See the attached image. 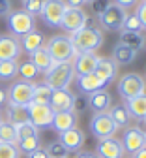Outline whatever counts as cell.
<instances>
[{"instance_id": "7", "label": "cell", "mask_w": 146, "mask_h": 158, "mask_svg": "<svg viewBox=\"0 0 146 158\" xmlns=\"http://www.w3.org/2000/svg\"><path fill=\"white\" fill-rule=\"evenodd\" d=\"M90 132L96 139H105V137H114L118 126L114 124L109 113H94L90 121Z\"/></svg>"}, {"instance_id": "24", "label": "cell", "mask_w": 146, "mask_h": 158, "mask_svg": "<svg viewBox=\"0 0 146 158\" xmlns=\"http://www.w3.org/2000/svg\"><path fill=\"white\" fill-rule=\"evenodd\" d=\"M137 51L129 49L128 45H124V44H116L112 47V60L120 66V64H133L135 62V58H137Z\"/></svg>"}, {"instance_id": "51", "label": "cell", "mask_w": 146, "mask_h": 158, "mask_svg": "<svg viewBox=\"0 0 146 158\" xmlns=\"http://www.w3.org/2000/svg\"><path fill=\"white\" fill-rule=\"evenodd\" d=\"M142 2H146V0H142Z\"/></svg>"}, {"instance_id": "13", "label": "cell", "mask_w": 146, "mask_h": 158, "mask_svg": "<svg viewBox=\"0 0 146 158\" xmlns=\"http://www.w3.org/2000/svg\"><path fill=\"white\" fill-rule=\"evenodd\" d=\"M85 21H86V13L79 10V8H66L64 11V17H62V23H60V28H64L66 32L73 34L77 30H81L85 27Z\"/></svg>"}, {"instance_id": "23", "label": "cell", "mask_w": 146, "mask_h": 158, "mask_svg": "<svg viewBox=\"0 0 146 158\" xmlns=\"http://www.w3.org/2000/svg\"><path fill=\"white\" fill-rule=\"evenodd\" d=\"M120 44H124V45H128L129 49L140 53L146 47V38H144L142 32H126V30H122V34H120Z\"/></svg>"}, {"instance_id": "11", "label": "cell", "mask_w": 146, "mask_h": 158, "mask_svg": "<svg viewBox=\"0 0 146 158\" xmlns=\"http://www.w3.org/2000/svg\"><path fill=\"white\" fill-rule=\"evenodd\" d=\"M120 141L124 145V151L129 154H135L137 151L146 147V132H142L139 126H129V128H126Z\"/></svg>"}, {"instance_id": "3", "label": "cell", "mask_w": 146, "mask_h": 158, "mask_svg": "<svg viewBox=\"0 0 146 158\" xmlns=\"http://www.w3.org/2000/svg\"><path fill=\"white\" fill-rule=\"evenodd\" d=\"M45 49L54 62H71L77 55L69 36H62V34L49 38L45 44Z\"/></svg>"}, {"instance_id": "50", "label": "cell", "mask_w": 146, "mask_h": 158, "mask_svg": "<svg viewBox=\"0 0 146 158\" xmlns=\"http://www.w3.org/2000/svg\"><path fill=\"white\" fill-rule=\"evenodd\" d=\"M0 123H2V118H0Z\"/></svg>"}, {"instance_id": "17", "label": "cell", "mask_w": 146, "mask_h": 158, "mask_svg": "<svg viewBox=\"0 0 146 158\" xmlns=\"http://www.w3.org/2000/svg\"><path fill=\"white\" fill-rule=\"evenodd\" d=\"M109 83L103 81V79L96 73H85V75H77V89L85 94H92L97 90H103Z\"/></svg>"}, {"instance_id": "47", "label": "cell", "mask_w": 146, "mask_h": 158, "mask_svg": "<svg viewBox=\"0 0 146 158\" xmlns=\"http://www.w3.org/2000/svg\"><path fill=\"white\" fill-rule=\"evenodd\" d=\"M131 158H146V147H142L140 151H137V152H135Z\"/></svg>"}, {"instance_id": "14", "label": "cell", "mask_w": 146, "mask_h": 158, "mask_svg": "<svg viewBox=\"0 0 146 158\" xmlns=\"http://www.w3.org/2000/svg\"><path fill=\"white\" fill-rule=\"evenodd\" d=\"M21 53L23 49H21L19 38L11 34H0V60H17Z\"/></svg>"}, {"instance_id": "44", "label": "cell", "mask_w": 146, "mask_h": 158, "mask_svg": "<svg viewBox=\"0 0 146 158\" xmlns=\"http://www.w3.org/2000/svg\"><path fill=\"white\" fill-rule=\"evenodd\" d=\"M64 4H66L68 8H79V10H81L86 2H85V0H64Z\"/></svg>"}, {"instance_id": "20", "label": "cell", "mask_w": 146, "mask_h": 158, "mask_svg": "<svg viewBox=\"0 0 146 158\" xmlns=\"http://www.w3.org/2000/svg\"><path fill=\"white\" fill-rule=\"evenodd\" d=\"M51 128H54L58 134L66 132V130H71V128H77V113H75V109L73 111H56L54 117H53Z\"/></svg>"}, {"instance_id": "8", "label": "cell", "mask_w": 146, "mask_h": 158, "mask_svg": "<svg viewBox=\"0 0 146 158\" xmlns=\"http://www.w3.org/2000/svg\"><path fill=\"white\" fill-rule=\"evenodd\" d=\"M26 111H28V121L37 128H51L53 124V117H54V111L51 109L49 104H36V102H30L26 106Z\"/></svg>"}, {"instance_id": "21", "label": "cell", "mask_w": 146, "mask_h": 158, "mask_svg": "<svg viewBox=\"0 0 146 158\" xmlns=\"http://www.w3.org/2000/svg\"><path fill=\"white\" fill-rule=\"evenodd\" d=\"M19 44H21V49L25 53L32 55V53H36L37 49H41L45 45V36L39 30H32V32L25 34L23 38H19Z\"/></svg>"}, {"instance_id": "5", "label": "cell", "mask_w": 146, "mask_h": 158, "mask_svg": "<svg viewBox=\"0 0 146 158\" xmlns=\"http://www.w3.org/2000/svg\"><path fill=\"white\" fill-rule=\"evenodd\" d=\"M146 92V81L139 73H126L118 79V94L124 100H131Z\"/></svg>"}, {"instance_id": "22", "label": "cell", "mask_w": 146, "mask_h": 158, "mask_svg": "<svg viewBox=\"0 0 146 158\" xmlns=\"http://www.w3.org/2000/svg\"><path fill=\"white\" fill-rule=\"evenodd\" d=\"M88 106L94 113H107V109L111 107V94L105 89L88 94Z\"/></svg>"}, {"instance_id": "48", "label": "cell", "mask_w": 146, "mask_h": 158, "mask_svg": "<svg viewBox=\"0 0 146 158\" xmlns=\"http://www.w3.org/2000/svg\"><path fill=\"white\" fill-rule=\"evenodd\" d=\"M85 2H86V4H92V2H94V0H85Z\"/></svg>"}, {"instance_id": "31", "label": "cell", "mask_w": 146, "mask_h": 158, "mask_svg": "<svg viewBox=\"0 0 146 158\" xmlns=\"http://www.w3.org/2000/svg\"><path fill=\"white\" fill-rule=\"evenodd\" d=\"M0 141L2 143H11V145H17V132H15V124L8 123V121H2L0 123Z\"/></svg>"}, {"instance_id": "1", "label": "cell", "mask_w": 146, "mask_h": 158, "mask_svg": "<svg viewBox=\"0 0 146 158\" xmlns=\"http://www.w3.org/2000/svg\"><path fill=\"white\" fill-rule=\"evenodd\" d=\"M69 40L77 53H94L96 49H99L103 45V32L97 27H94V28L82 27L81 30L73 32L69 36Z\"/></svg>"}, {"instance_id": "37", "label": "cell", "mask_w": 146, "mask_h": 158, "mask_svg": "<svg viewBox=\"0 0 146 158\" xmlns=\"http://www.w3.org/2000/svg\"><path fill=\"white\" fill-rule=\"evenodd\" d=\"M19 156H21V152H19L17 145L0 141V158H19Z\"/></svg>"}, {"instance_id": "6", "label": "cell", "mask_w": 146, "mask_h": 158, "mask_svg": "<svg viewBox=\"0 0 146 158\" xmlns=\"http://www.w3.org/2000/svg\"><path fill=\"white\" fill-rule=\"evenodd\" d=\"M66 4L64 0H43V4H41V19H43V23L51 28H58L60 23H62V17H64V11H66Z\"/></svg>"}, {"instance_id": "25", "label": "cell", "mask_w": 146, "mask_h": 158, "mask_svg": "<svg viewBox=\"0 0 146 158\" xmlns=\"http://www.w3.org/2000/svg\"><path fill=\"white\" fill-rule=\"evenodd\" d=\"M128 111L133 118H139V121H142V118H146V92L140 94V96H135L131 98V100H128Z\"/></svg>"}, {"instance_id": "45", "label": "cell", "mask_w": 146, "mask_h": 158, "mask_svg": "<svg viewBox=\"0 0 146 158\" xmlns=\"http://www.w3.org/2000/svg\"><path fill=\"white\" fill-rule=\"evenodd\" d=\"M75 158H99L97 152H92V151H86V152H79Z\"/></svg>"}, {"instance_id": "9", "label": "cell", "mask_w": 146, "mask_h": 158, "mask_svg": "<svg viewBox=\"0 0 146 158\" xmlns=\"http://www.w3.org/2000/svg\"><path fill=\"white\" fill-rule=\"evenodd\" d=\"M126 15H128L126 10H122L120 6H116V4L112 2V4H109V8L103 11L101 15H97V21H99V25L105 28V30L118 32V30H122V27H124Z\"/></svg>"}, {"instance_id": "40", "label": "cell", "mask_w": 146, "mask_h": 158, "mask_svg": "<svg viewBox=\"0 0 146 158\" xmlns=\"http://www.w3.org/2000/svg\"><path fill=\"white\" fill-rule=\"evenodd\" d=\"M135 15L139 17V21H140L142 28L146 30V2H139V4H137V11H135Z\"/></svg>"}, {"instance_id": "27", "label": "cell", "mask_w": 146, "mask_h": 158, "mask_svg": "<svg viewBox=\"0 0 146 158\" xmlns=\"http://www.w3.org/2000/svg\"><path fill=\"white\" fill-rule=\"evenodd\" d=\"M6 121L11 123V124H21V123H26L28 121V111L26 107L23 106H13V104H8L6 107Z\"/></svg>"}, {"instance_id": "2", "label": "cell", "mask_w": 146, "mask_h": 158, "mask_svg": "<svg viewBox=\"0 0 146 158\" xmlns=\"http://www.w3.org/2000/svg\"><path fill=\"white\" fill-rule=\"evenodd\" d=\"M75 79V70L71 62H54L45 72V85H49L53 90L68 89Z\"/></svg>"}, {"instance_id": "28", "label": "cell", "mask_w": 146, "mask_h": 158, "mask_svg": "<svg viewBox=\"0 0 146 158\" xmlns=\"http://www.w3.org/2000/svg\"><path fill=\"white\" fill-rule=\"evenodd\" d=\"M109 115H111V118L114 121V124H116L118 128L128 126L129 121H131V115H129V111H128L126 106H112L111 111H109Z\"/></svg>"}, {"instance_id": "49", "label": "cell", "mask_w": 146, "mask_h": 158, "mask_svg": "<svg viewBox=\"0 0 146 158\" xmlns=\"http://www.w3.org/2000/svg\"><path fill=\"white\" fill-rule=\"evenodd\" d=\"M142 121H144V126H146V118H142Z\"/></svg>"}, {"instance_id": "4", "label": "cell", "mask_w": 146, "mask_h": 158, "mask_svg": "<svg viewBox=\"0 0 146 158\" xmlns=\"http://www.w3.org/2000/svg\"><path fill=\"white\" fill-rule=\"evenodd\" d=\"M6 17H8V19H6L8 28H10L11 36H15V38H23L25 34L36 30V21H34V17L28 15V13L23 11V10H11Z\"/></svg>"}, {"instance_id": "16", "label": "cell", "mask_w": 146, "mask_h": 158, "mask_svg": "<svg viewBox=\"0 0 146 158\" xmlns=\"http://www.w3.org/2000/svg\"><path fill=\"white\" fill-rule=\"evenodd\" d=\"M75 75H85V73H94L97 66V55L94 53H77L71 60Z\"/></svg>"}, {"instance_id": "26", "label": "cell", "mask_w": 146, "mask_h": 158, "mask_svg": "<svg viewBox=\"0 0 146 158\" xmlns=\"http://www.w3.org/2000/svg\"><path fill=\"white\" fill-rule=\"evenodd\" d=\"M30 60H32V64L37 68V72H47L53 64H54V60L51 58V55L47 53V49H45V45L41 47V49H37L36 53H32L30 55Z\"/></svg>"}, {"instance_id": "46", "label": "cell", "mask_w": 146, "mask_h": 158, "mask_svg": "<svg viewBox=\"0 0 146 158\" xmlns=\"http://www.w3.org/2000/svg\"><path fill=\"white\" fill-rule=\"evenodd\" d=\"M6 104H8V94H6V90L0 89V109H2Z\"/></svg>"}, {"instance_id": "35", "label": "cell", "mask_w": 146, "mask_h": 158, "mask_svg": "<svg viewBox=\"0 0 146 158\" xmlns=\"http://www.w3.org/2000/svg\"><path fill=\"white\" fill-rule=\"evenodd\" d=\"M47 154H49V158H68V149L64 147V145H62L58 139L56 141H51L49 145H47Z\"/></svg>"}, {"instance_id": "52", "label": "cell", "mask_w": 146, "mask_h": 158, "mask_svg": "<svg viewBox=\"0 0 146 158\" xmlns=\"http://www.w3.org/2000/svg\"><path fill=\"white\" fill-rule=\"evenodd\" d=\"M144 81H146V79H144Z\"/></svg>"}, {"instance_id": "32", "label": "cell", "mask_w": 146, "mask_h": 158, "mask_svg": "<svg viewBox=\"0 0 146 158\" xmlns=\"http://www.w3.org/2000/svg\"><path fill=\"white\" fill-rule=\"evenodd\" d=\"M17 60H0V81H11L17 77Z\"/></svg>"}, {"instance_id": "10", "label": "cell", "mask_w": 146, "mask_h": 158, "mask_svg": "<svg viewBox=\"0 0 146 158\" xmlns=\"http://www.w3.org/2000/svg\"><path fill=\"white\" fill-rule=\"evenodd\" d=\"M8 104H13V106H23L26 107L30 102H32V94H34V83H28V81H15L11 83V87L8 89Z\"/></svg>"}, {"instance_id": "36", "label": "cell", "mask_w": 146, "mask_h": 158, "mask_svg": "<svg viewBox=\"0 0 146 158\" xmlns=\"http://www.w3.org/2000/svg\"><path fill=\"white\" fill-rule=\"evenodd\" d=\"M122 30H126V32H140V30H144V28H142V25H140V21H139V17H137L135 13H128V15H126V21H124Z\"/></svg>"}, {"instance_id": "30", "label": "cell", "mask_w": 146, "mask_h": 158, "mask_svg": "<svg viewBox=\"0 0 146 158\" xmlns=\"http://www.w3.org/2000/svg\"><path fill=\"white\" fill-rule=\"evenodd\" d=\"M17 75L23 79V81H28V83H34V79L39 75L37 68L32 64V60H25V62H21L19 68H17Z\"/></svg>"}, {"instance_id": "15", "label": "cell", "mask_w": 146, "mask_h": 158, "mask_svg": "<svg viewBox=\"0 0 146 158\" xmlns=\"http://www.w3.org/2000/svg\"><path fill=\"white\" fill-rule=\"evenodd\" d=\"M99 158H124L126 151L120 139L116 137H105V139H97V147H96Z\"/></svg>"}, {"instance_id": "34", "label": "cell", "mask_w": 146, "mask_h": 158, "mask_svg": "<svg viewBox=\"0 0 146 158\" xmlns=\"http://www.w3.org/2000/svg\"><path fill=\"white\" fill-rule=\"evenodd\" d=\"M15 132H17V139H25V137H32V135H39V130L30 123H21V124H15Z\"/></svg>"}, {"instance_id": "29", "label": "cell", "mask_w": 146, "mask_h": 158, "mask_svg": "<svg viewBox=\"0 0 146 158\" xmlns=\"http://www.w3.org/2000/svg\"><path fill=\"white\" fill-rule=\"evenodd\" d=\"M53 89L45 83H34V94H32V102L36 104H49L51 100Z\"/></svg>"}, {"instance_id": "33", "label": "cell", "mask_w": 146, "mask_h": 158, "mask_svg": "<svg viewBox=\"0 0 146 158\" xmlns=\"http://www.w3.org/2000/svg\"><path fill=\"white\" fill-rule=\"evenodd\" d=\"M39 147H41V141H39V135L25 137V139H19V141H17V149H19V152H25V154H30V152L37 151Z\"/></svg>"}, {"instance_id": "19", "label": "cell", "mask_w": 146, "mask_h": 158, "mask_svg": "<svg viewBox=\"0 0 146 158\" xmlns=\"http://www.w3.org/2000/svg\"><path fill=\"white\" fill-rule=\"evenodd\" d=\"M58 141L69 152H77L79 149H82V145H85V134H82V130H79V128H71V130L62 132Z\"/></svg>"}, {"instance_id": "41", "label": "cell", "mask_w": 146, "mask_h": 158, "mask_svg": "<svg viewBox=\"0 0 146 158\" xmlns=\"http://www.w3.org/2000/svg\"><path fill=\"white\" fill-rule=\"evenodd\" d=\"M114 4L116 6H120L122 10H131V8H137V4H139V0H114Z\"/></svg>"}, {"instance_id": "12", "label": "cell", "mask_w": 146, "mask_h": 158, "mask_svg": "<svg viewBox=\"0 0 146 158\" xmlns=\"http://www.w3.org/2000/svg\"><path fill=\"white\" fill-rule=\"evenodd\" d=\"M75 102H77V96L69 89H60V90H53L49 106L54 113L56 111H73Z\"/></svg>"}, {"instance_id": "42", "label": "cell", "mask_w": 146, "mask_h": 158, "mask_svg": "<svg viewBox=\"0 0 146 158\" xmlns=\"http://www.w3.org/2000/svg\"><path fill=\"white\" fill-rule=\"evenodd\" d=\"M11 10H13V2H11V0H0V17L8 15Z\"/></svg>"}, {"instance_id": "18", "label": "cell", "mask_w": 146, "mask_h": 158, "mask_svg": "<svg viewBox=\"0 0 146 158\" xmlns=\"http://www.w3.org/2000/svg\"><path fill=\"white\" fill-rule=\"evenodd\" d=\"M94 73L99 75L103 81L112 83L116 79V73H118V64L109 56H97V66H96Z\"/></svg>"}, {"instance_id": "43", "label": "cell", "mask_w": 146, "mask_h": 158, "mask_svg": "<svg viewBox=\"0 0 146 158\" xmlns=\"http://www.w3.org/2000/svg\"><path fill=\"white\" fill-rule=\"evenodd\" d=\"M28 158H49V154H47V151L45 149H37V151H34V152H30V154H26Z\"/></svg>"}, {"instance_id": "38", "label": "cell", "mask_w": 146, "mask_h": 158, "mask_svg": "<svg viewBox=\"0 0 146 158\" xmlns=\"http://www.w3.org/2000/svg\"><path fill=\"white\" fill-rule=\"evenodd\" d=\"M41 4H43V0H23V11H26L32 17L34 15H39Z\"/></svg>"}, {"instance_id": "39", "label": "cell", "mask_w": 146, "mask_h": 158, "mask_svg": "<svg viewBox=\"0 0 146 158\" xmlns=\"http://www.w3.org/2000/svg\"><path fill=\"white\" fill-rule=\"evenodd\" d=\"M109 4H111V0H94V2H92V10H94L96 15H101L103 11L109 8Z\"/></svg>"}]
</instances>
